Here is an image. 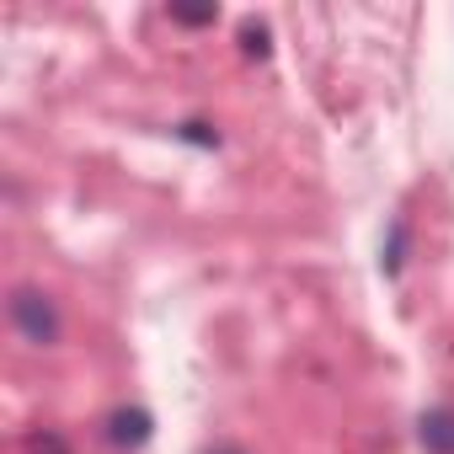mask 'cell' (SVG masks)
Here are the masks:
<instances>
[{"label":"cell","mask_w":454,"mask_h":454,"mask_svg":"<svg viewBox=\"0 0 454 454\" xmlns=\"http://www.w3.org/2000/svg\"><path fill=\"white\" fill-rule=\"evenodd\" d=\"M241 49L257 54V59H268V27H241Z\"/></svg>","instance_id":"cell-8"},{"label":"cell","mask_w":454,"mask_h":454,"mask_svg":"<svg viewBox=\"0 0 454 454\" xmlns=\"http://www.w3.org/2000/svg\"><path fill=\"white\" fill-rule=\"evenodd\" d=\"M102 433H107V443H113V449H145V443H150V433H155V422H150V411H145V406H118V411H107Z\"/></svg>","instance_id":"cell-2"},{"label":"cell","mask_w":454,"mask_h":454,"mask_svg":"<svg viewBox=\"0 0 454 454\" xmlns=\"http://www.w3.org/2000/svg\"><path fill=\"white\" fill-rule=\"evenodd\" d=\"M171 22L176 27H214L219 22V6H171Z\"/></svg>","instance_id":"cell-5"},{"label":"cell","mask_w":454,"mask_h":454,"mask_svg":"<svg viewBox=\"0 0 454 454\" xmlns=\"http://www.w3.org/2000/svg\"><path fill=\"white\" fill-rule=\"evenodd\" d=\"M406 241H411V231H406V219H390V241H385V252H380V268L395 278L401 268H406Z\"/></svg>","instance_id":"cell-4"},{"label":"cell","mask_w":454,"mask_h":454,"mask_svg":"<svg viewBox=\"0 0 454 454\" xmlns=\"http://www.w3.org/2000/svg\"><path fill=\"white\" fill-rule=\"evenodd\" d=\"M176 139H187V145H203V150H214V145H219V129H208L203 118H187V123H176Z\"/></svg>","instance_id":"cell-6"},{"label":"cell","mask_w":454,"mask_h":454,"mask_svg":"<svg viewBox=\"0 0 454 454\" xmlns=\"http://www.w3.org/2000/svg\"><path fill=\"white\" fill-rule=\"evenodd\" d=\"M214 454H241V449H231V443H219V449H214Z\"/></svg>","instance_id":"cell-9"},{"label":"cell","mask_w":454,"mask_h":454,"mask_svg":"<svg viewBox=\"0 0 454 454\" xmlns=\"http://www.w3.org/2000/svg\"><path fill=\"white\" fill-rule=\"evenodd\" d=\"M12 326L22 332V342L27 348H59V337H65V321H59V305L43 294V289H12Z\"/></svg>","instance_id":"cell-1"},{"label":"cell","mask_w":454,"mask_h":454,"mask_svg":"<svg viewBox=\"0 0 454 454\" xmlns=\"http://www.w3.org/2000/svg\"><path fill=\"white\" fill-rule=\"evenodd\" d=\"M417 443L427 454H454V406H427L417 417Z\"/></svg>","instance_id":"cell-3"},{"label":"cell","mask_w":454,"mask_h":454,"mask_svg":"<svg viewBox=\"0 0 454 454\" xmlns=\"http://www.w3.org/2000/svg\"><path fill=\"white\" fill-rule=\"evenodd\" d=\"M27 449H33V454H70L65 433H54V427H43V433H27Z\"/></svg>","instance_id":"cell-7"}]
</instances>
